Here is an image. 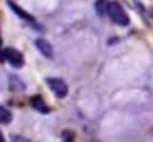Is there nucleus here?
Instances as JSON below:
<instances>
[{
  "label": "nucleus",
  "mask_w": 153,
  "mask_h": 142,
  "mask_svg": "<svg viewBox=\"0 0 153 142\" xmlns=\"http://www.w3.org/2000/svg\"><path fill=\"white\" fill-rule=\"evenodd\" d=\"M46 82H48L49 88L52 89V92L56 95V96L64 98L65 95L68 93V86H67V83H65L64 80L56 79V77H51V79H48Z\"/></svg>",
  "instance_id": "obj_3"
},
{
  "label": "nucleus",
  "mask_w": 153,
  "mask_h": 142,
  "mask_svg": "<svg viewBox=\"0 0 153 142\" xmlns=\"http://www.w3.org/2000/svg\"><path fill=\"white\" fill-rule=\"evenodd\" d=\"M10 120H12V114H10V111L0 105V124H7Z\"/></svg>",
  "instance_id": "obj_6"
},
{
  "label": "nucleus",
  "mask_w": 153,
  "mask_h": 142,
  "mask_svg": "<svg viewBox=\"0 0 153 142\" xmlns=\"http://www.w3.org/2000/svg\"><path fill=\"white\" fill-rule=\"evenodd\" d=\"M107 15L110 16V19L113 22H116L119 25H128L129 24V18H128L125 9L117 1H110L107 4Z\"/></svg>",
  "instance_id": "obj_1"
},
{
  "label": "nucleus",
  "mask_w": 153,
  "mask_h": 142,
  "mask_svg": "<svg viewBox=\"0 0 153 142\" xmlns=\"http://www.w3.org/2000/svg\"><path fill=\"white\" fill-rule=\"evenodd\" d=\"M31 105H33L36 110L42 111V113H46V111H48V108H46V104L43 102V99H42L40 96H34V98L31 99Z\"/></svg>",
  "instance_id": "obj_5"
},
{
  "label": "nucleus",
  "mask_w": 153,
  "mask_h": 142,
  "mask_svg": "<svg viewBox=\"0 0 153 142\" xmlns=\"http://www.w3.org/2000/svg\"><path fill=\"white\" fill-rule=\"evenodd\" d=\"M36 46H37L39 52H40L43 56H46V58H52V56H53V49H52L51 43H49L48 40H45V39H37V40H36Z\"/></svg>",
  "instance_id": "obj_4"
},
{
  "label": "nucleus",
  "mask_w": 153,
  "mask_h": 142,
  "mask_svg": "<svg viewBox=\"0 0 153 142\" xmlns=\"http://www.w3.org/2000/svg\"><path fill=\"white\" fill-rule=\"evenodd\" d=\"M9 4H10V7H12V9L15 10V13H16L18 16H21V18H24V19L30 21V22H33V21H34V18H33V16H30L28 13H25V12H24L22 9H19V7H18L16 4H13V3H9Z\"/></svg>",
  "instance_id": "obj_7"
},
{
  "label": "nucleus",
  "mask_w": 153,
  "mask_h": 142,
  "mask_svg": "<svg viewBox=\"0 0 153 142\" xmlns=\"http://www.w3.org/2000/svg\"><path fill=\"white\" fill-rule=\"evenodd\" d=\"M1 52H3V59H6L12 67L21 68V67L24 65V56H22V53L18 52L16 49H13V47H6V49L1 50Z\"/></svg>",
  "instance_id": "obj_2"
},
{
  "label": "nucleus",
  "mask_w": 153,
  "mask_h": 142,
  "mask_svg": "<svg viewBox=\"0 0 153 142\" xmlns=\"http://www.w3.org/2000/svg\"><path fill=\"white\" fill-rule=\"evenodd\" d=\"M0 61H3V52L0 50Z\"/></svg>",
  "instance_id": "obj_8"
}]
</instances>
